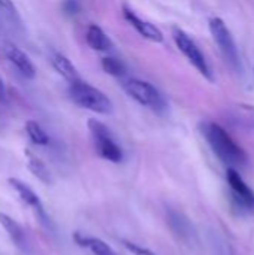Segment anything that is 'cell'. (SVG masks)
I'll return each mask as SVG.
<instances>
[{"label": "cell", "instance_id": "cell-1", "mask_svg": "<svg viewBox=\"0 0 254 255\" xmlns=\"http://www.w3.org/2000/svg\"><path fill=\"white\" fill-rule=\"evenodd\" d=\"M201 131L211 146L213 152L229 167L238 169L244 167L247 163V155L243 148L231 137V134L217 123H202Z\"/></svg>", "mask_w": 254, "mask_h": 255}, {"label": "cell", "instance_id": "cell-2", "mask_svg": "<svg viewBox=\"0 0 254 255\" xmlns=\"http://www.w3.org/2000/svg\"><path fill=\"white\" fill-rule=\"evenodd\" d=\"M69 96L78 106L96 114L108 115L112 111V102L99 88L84 82L82 79L75 84H69Z\"/></svg>", "mask_w": 254, "mask_h": 255}, {"label": "cell", "instance_id": "cell-3", "mask_svg": "<svg viewBox=\"0 0 254 255\" xmlns=\"http://www.w3.org/2000/svg\"><path fill=\"white\" fill-rule=\"evenodd\" d=\"M123 88L139 105H142L157 114L166 112L168 103H166L165 97L150 82H145L141 79H127L123 82Z\"/></svg>", "mask_w": 254, "mask_h": 255}, {"label": "cell", "instance_id": "cell-4", "mask_svg": "<svg viewBox=\"0 0 254 255\" xmlns=\"http://www.w3.org/2000/svg\"><path fill=\"white\" fill-rule=\"evenodd\" d=\"M88 130L91 133L96 152L103 160L111 163H120L123 160V149L118 146L111 134V130L97 120H88Z\"/></svg>", "mask_w": 254, "mask_h": 255}, {"label": "cell", "instance_id": "cell-5", "mask_svg": "<svg viewBox=\"0 0 254 255\" xmlns=\"http://www.w3.org/2000/svg\"><path fill=\"white\" fill-rule=\"evenodd\" d=\"M210 31L211 36L214 39V42L217 43L220 52L225 55V58L228 60V63L234 67V69H240V55H238V48L237 43L234 40V36L231 33V30L228 28L226 22L222 18H211L210 19Z\"/></svg>", "mask_w": 254, "mask_h": 255}, {"label": "cell", "instance_id": "cell-6", "mask_svg": "<svg viewBox=\"0 0 254 255\" xmlns=\"http://www.w3.org/2000/svg\"><path fill=\"white\" fill-rule=\"evenodd\" d=\"M174 40L178 46V49L183 52V55L190 61V64L208 81H213V72L207 63L205 55L202 54V51L199 49V46L195 43V40L183 30L180 28H174Z\"/></svg>", "mask_w": 254, "mask_h": 255}, {"label": "cell", "instance_id": "cell-7", "mask_svg": "<svg viewBox=\"0 0 254 255\" xmlns=\"http://www.w3.org/2000/svg\"><path fill=\"white\" fill-rule=\"evenodd\" d=\"M226 178H228L232 200L235 202V205L241 208L244 212H254V191L244 182L238 170L229 167Z\"/></svg>", "mask_w": 254, "mask_h": 255}, {"label": "cell", "instance_id": "cell-8", "mask_svg": "<svg viewBox=\"0 0 254 255\" xmlns=\"http://www.w3.org/2000/svg\"><path fill=\"white\" fill-rule=\"evenodd\" d=\"M7 182L15 190V193L18 194V197L21 199V202L25 203L27 206H30L34 211V214L37 215V218L40 220V223L48 224V217H46V212L43 209V205H42L39 196L27 184H24L22 181H19L16 178H9Z\"/></svg>", "mask_w": 254, "mask_h": 255}, {"label": "cell", "instance_id": "cell-9", "mask_svg": "<svg viewBox=\"0 0 254 255\" xmlns=\"http://www.w3.org/2000/svg\"><path fill=\"white\" fill-rule=\"evenodd\" d=\"M1 49H3L4 57L9 60V63L18 70V73L22 78L33 79L36 76V69H34L33 63L30 61V58L18 46H15L10 42H4L3 46H1Z\"/></svg>", "mask_w": 254, "mask_h": 255}, {"label": "cell", "instance_id": "cell-10", "mask_svg": "<svg viewBox=\"0 0 254 255\" xmlns=\"http://www.w3.org/2000/svg\"><path fill=\"white\" fill-rule=\"evenodd\" d=\"M123 15L126 18V21L147 40L160 43L163 42V33L160 31V28H157L154 24L144 21L142 18H139L133 10H130L129 7H123Z\"/></svg>", "mask_w": 254, "mask_h": 255}, {"label": "cell", "instance_id": "cell-11", "mask_svg": "<svg viewBox=\"0 0 254 255\" xmlns=\"http://www.w3.org/2000/svg\"><path fill=\"white\" fill-rule=\"evenodd\" d=\"M21 18L12 0H0V33H16L21 30Z\"/></svg>", "mask_w": 254, "mask_h": 255}, {"label": "cell", "instance_id": "cell-12", "mask_svg": "<svg viewBox=\"0 0 254 255\" xmlns=\"http://www.w3.org/2000/svg\"><path fill=\"white\" fill-rule=\"evenodd\" d=\"M49 61H51L52 67L55 69V72L61 78H64L69 84H75V82H79L81 81V76H79L76 67L72 64V61L66 55H63L60 52H54L51 55Z\"/></svg>", "mask_w": 254, "mask_h": 255}, {"label": "cell", "instance_id": "cell-13", "mask_svg": "<svg viewBox=\"0 0 254 255\" xmlns=\"http://www.w3.org/2000/svg\"><path fill=\"white\" fill-rule=\"evenodd\" d=\"M73 241L79 247L90 250L94 255H118L106 242H103L99 238H91V236H85L82 233H75Z\"/></svg>", "mask_w": 254, "mask_h": 255}, {"label": "cell", "instance_id": "cell-14", "mask_svg": "<svg viewBox=\"0 0 254 255\" xmlns=\"http://www.w3.org/2000/svg\"><path fill=\"white\" fill-rule=\"evenodd\" d=\"M85 40L87 45L94 49V51H109L112 48V42L108 37V34L103 31L102 27H99L97 24H91L87 28L85 33Z\"/></svg>", "mask_w": 254, "mask_h": 255}, {"label": "cell", "instance_id": "cell-15", "mask_svg": "<svg viewBox=\"0 0 254 255\" xmlns=\"http://www.w3.org/2000/svg\"><path fill=\"white\" fill-rule=\"evenodd\" d=\"M0 224L3 226L4 232L7 233V236L10 238V241L18 247V248H24L25 247V233L22 230V227L9 215L0 212Z\"/></svg>", "mask_w": 254, "mask_h": 255}, {"label": "cell", "instance_id": "cell-16", "mask_svg": "<svg viewBox=\"0 0 254 255\" xmlns=\"http://www.w3.org/2000/svg\"><path fill=\"white\" fill-rule=\"evenodd\" d=\"M27 167L33 173V176H36L42 184L49 185L52 182V176H51V172L46 167V164L40 158L34 157L30 152H27Z\"/></svg>", "mask_w": 254, "mask_h": 255}, {"label": "cell", "instance_id": "cell-17", "mask_svg": "<svg viewBox=\"0 0 254 255\" xmlns=\"http://www.w3.org/2000/svg\"><path fill=\"white\" fill-rule=\"evenodd\" d=\"M25 131L30 137V140L34 143V145H39V146H45L49 143V136L46 134V131L40 127L39 123L33 121V120H28L25 123Z\"/></svg>", "mask_w": 254, "mask_h": 255}, {"label": "cell", "instance_id": "cell-18", "mask_svg": "<svg viewBox=\"0 0 254 255\" xmlns=\"http://www.w3.org/2000/svg\"><path fill=\"white\" fill-rule=\"evenodd\" d=\"M102 69L108 75L115 76V78H123L126 75V72H127L126 64L121 60L115 58V57H105V58H102Z\"/></svg>", "mask_w": 254, "mask_h": 255}, {"label": "cell", "instance_id": "cell-19", "mask_svg": "<svg viewBox=\"0 0 254 255\" xmlns=\"http://www.w3.org/2000/svg\"><path fill=\"white\" fill-rule=\"evenodd\" d=\"M123 244V247L130 253V254L133 255H156L151 250H148V248H144V247H141V245H138V244H133V242H130V241H123L121 242Z\"/></svg>", "mask_w": 254, "mask_h": 255}, {"label": "cell", "instance_id": "cell-20", "mask_svg": "<svg viewBox=\"0 0 254 255\" xmlns=\"http://www.w3.org/2000/svg\"><path fill=\"white\" fill-rule=\"evenodd\" d=\"M61 7H63L64 13H67V15H76L81 10V4L78 0H64Z\"/></svg>", "mask_w": 254, "mask_h": 255}, {"label": "cell", "instance_id": "cell-21", "mask_svg": "<svg viewBox=\"0 0 254 255\" xmlns=\"http://www.w3.org/2000/svg\"><path fill=\"white\" fill-rule=\"evenodd\" d=\"M4 97H6V91H4V84H3V81L0 79V100H4Z\"/></svg>", "mask_w": 254, "mask_h": 255}]
</instances>
